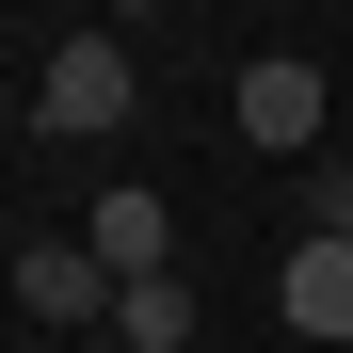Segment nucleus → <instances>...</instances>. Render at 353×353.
<instances>
[{
	"instance_id": "nucleus-1",
	"label": "nucleus",
	"mask_w": 353,
	"mask_h": 353,
	"mask_svg": "<svg viewBox=\"0 0 353 353\" xmlns=\"http://www.w3.org/2000/svg\"><path fill=\"white\" fill-rule=\"evenodd\" d=\"M129 112H145V65H129V32H112V17L48 48V81H32V129H48V145H112Z\"/></svg>"
},
{
	"instance_id": "nucleus-2",
	"label": "nucleus",
	"mask_w": 353,
	"mask_h": 353,
	"mask_svg": "<svg viewBox=\"0 0 353 353\" xmlns=\"http://www.w3.org/2000/svg\"><path fill=\"white\" fill-rule=\"evenodd\" d=\"M241 145H273V161H321V65L305 48H273V65H241Z\"/></svg>"
},
{
	"instance_id": "nucleus-3",
	"label": "nucleus",
	"mask_w": 353,
	"mask_h": 353,
	"mask_svg": "<svg viewBox=\"0 0 353 353\" xmlns=\"http://www.w3.org/2000/svg\"><path fill=\"white\" fill-rule=\"evenodd\" d=\"M129 305V273L97 241H17V321H112Z\"/></svg>"
},
{
	"instance_id": "nucleus-4",
	"label": "nucleus",
	"mask_w": 353,
	"mask_h": 353,
	"mask_svg": "<svg viewBox=\"0 0 353 353\" xmlns=\"http://www.w3.org/2000/svg\"><path fill=\"white\" fill-rule=\"evenodd\" d=\"M273 321L289 337H353V241H289L273 257Z\"/></svg>"
},
{
	"instance_id": "nucleus-5",
	"label": "nucleus",
	"mask_w": 353,
	"mask_h": 353,
	"mask_svg": "<svg viewBox=\"0 0 353 353\" xmlns=\"http://www.w3.org/2000/svg\"><path fill=\"white\" fill-rule=\"evenodd\" d=\"M81 241H97L112 273H176V209H161V193H97V209H81Z\"/></svg>"
},
{
	"instance_id": "nucleus-6",
	"label": "nucleus",
	"mask_w": 353,
	"mask_h": 353,
	"mask_svg": "<svg viewBox=\"0 0 353 353\" xmlns=\"http://www.w3.org/2000/svg\"><path fill=\"white\" fill-rule=\"evenodd\" d=\"M112 337H129V353H193V273H129Z\"/></svg>"
},
{
	"instance_id": "nucleus-7",
	"label": "nucleus",
	"mask_w": 353,
	"mask_h": 353,
	"mask_svg": "<svg viewBox=\"0 0 353 353\" xmlns=\"http://www.w3.org/2000/svg\"><path fill=\"white\" fill-rule=\"evenodd\" d=\"M305 241H353V161H305Z\"/></svg>"
},
{
	"instance_id": "nucleus-8",
	"label": "nucleus",
	"mask_w": 353,
	"mask_h": 353,
	"mask_svg": "<svg viewBox=\"0 0 353 353\" xmlns=\"http://www.w3.org/2000/svg\"><path fill=\"white\" fill-rule=\"evenodd\" d=\"M129 17H161V0H112V32H129Z\"/></svg>"
}]
</instances>
